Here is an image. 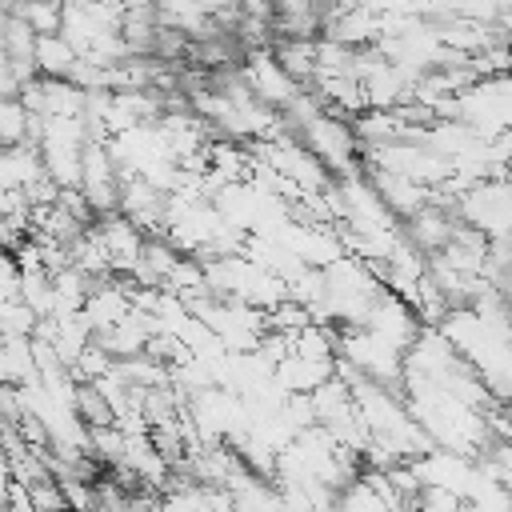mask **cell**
Segmentation results:
<instances>
[{
    "mask_svg": "<svg viewBox=\"0 0 512 512\" xmlns=\"http://www.w3.org/2000/svg\"><path fill=\"white\" fill-rule=\"evenodd\" d=\"M80 64L76 48L64 36H36V72L48 80H68L72 68Z\"/></svg>",
    "mask_w": 512,
    "mask_h": 512,
    "instance_id": "cell-1",
    "label": "cell"
},
{
    "mask_svg": "<svg viewBox=\"0 0 512 512\" xmlns=\"http://www.w3.org/2000/svg\"><path fill=\"white\" fill-rule=\"evenodd\" d=\"M72 416L80 424H88V432L116 428V412H112V404L104 400V392L96 384H76V392H72Z\"/></svg>",
    "mask_w": 512,
    "mask_h": 512,
    "instance_id": "cell-2",
    "label": "cell"
},
{
    "mask_svg": "<svg viewBox=\"0 0 512 512\" xmlns=\"http://www.w3.org/2000/svg\"><path fill=\"white\" fill-rule=\"evenodd\" d=\"M28 128H32V112L16 100H0V148H20L28 144Z\"/></svg>",
    "mask_w": 512,
    "mask_h": 512,
    "instance_id": "cell-3",
    "label": "cell"
},
{
    "mask_svg": "<svg viewBox=\"0 0 512 512\" xmlns=\"http://www.w3.org/2000/svg\"><path fill=\"white\" fill-rule=\"evenodd\" d=\"M12 16L24 20L36 36H60V28H64V8L60 4H16Z\"/></svg>",
    "mask_w": 512,
    "mask_h": 512,
    "instance_id": "cell-4",
    "label": "cell"
}]
</instances>
